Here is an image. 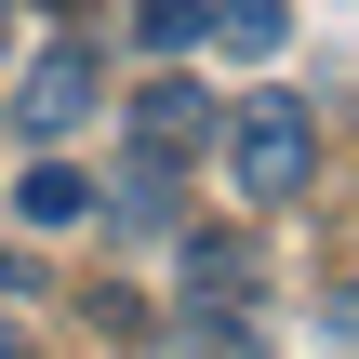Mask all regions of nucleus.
Instances as JSON below:
<instances>
[{"mask_svg":"<svg viewBox=\"0 0 359 359\" xmlns=\"http://www.w3.org/2000/svg\"><path fill=\"white\" fill-rule=\"evenodd\" d=\"M226 173H240V200H306V173H320V120H306L293 93H240V120H226Z\"/></svg>","mask_w":359,"mask_h":359,"instance_id":"obj_1","label":"nucleus"},{"mask_svg":"<svg viewBox=\"0 0 359 359\" xmlns=\"http://www.w3.org/2000/svg\"><path fill=\"white\" fill-rule=\"evenodd\" d=\"M93 107H107L93 40H40V53H27V80H13V133H27V147H67Z\"/></svg>","mask_w":359,"mask_h":359,"instance_id":"obj_2","label":"nucleus"},{"mask_svg":"<svg viewBox=\"0 0 359 359\" xmlns=\"http://www.w3.org/2000/svg\"><path fill=\"white\" fill-rule=\"evenodd\" d=\"M200 133H213V93H200V80H147V93H133V147H160V160H187Z\"/></svg>","mask_w":359,"mask_h":359,"instance_id":"obj_3","label":"nucleus"},{"mask_svg":"<svg viewBox=\"0 0 359 359\" xmlns=\"http://www.w3.org/2000/svg\"><path fill=\"white\" fill-rule=\"evenodd\" d=\"M200 40L240 53V67H266V53L293 40V0H200Z\"/></svg>","mask_w":359,"mask_h":359,"instance_id":"obj_4","label":"nucleus"},{"mask_svg":"<svg viewBox=\"0 0 359 359\" xmlns=\"http://www.w3.org/2000/svg\"><path fill=\"white\" fill-rule=\"evenodd\" d=\"M13 213H27V226H80V213H93V173H80V160H53V147H40V160H27V173H13Z\"/></svg>","mask_w":359,"mask_h":359,"instance_id":"obj_5","label":"nucleus"},{"mask_svg":"<svg viewBox=\"0 0 359 359\" xmlns=\"http://www.w3.org/2000/svg\"><path fill=\"white\" fill-rule=\"evenodd\" d=\"M107 200H120V226H173V160H160V147H133Z\"/></svg>","mask_w":359,"mask_h":359,"instance_id":"obj_6","label":"nucleus"},{"mask_svg":"<svg viewBox=\"0 0 359 359\" xmlns=\"http://www.w3.org/2000/svg\"><path fill=\"white\" fill-rule=\"evenodd\" d=\"M133 40H147V53H187V40H200V0H133Z\"/></svg>","mask_w":359,"mask_h":359,"instance_id":"obj_7","label":"nucleus"},{"mask_svg":"<svg viewBox=\"0 0 359 359\" xmlns=\"http://www.w3.org/2000/svg\"><path fill=\"white\" fill-rule=\"evenodd\" d=\"M187 266H200V293H253V253L240 240H187Z\"/></svg>","mask_w":359,"mask_h":359,"instance_id":"obj_8","label":"nucleus"},{"mask_svg":"<svg viewBox=\"0 0 359 359\" xmlns=\"http://www.w3.org/2000/svg\"><path fill=\"white\" fill-rule=\"evenodd\" d=\"M147 359H200V346H147Z\"/></svg>","mask_w":359,"mask_h":359,"instance_id":"obj_9","label":"nucleus"},{"mask_svg":"<svg viewBox=\"0 0 359 359\" xmlns=\"http://www.w3.org/2000/svg\"><path fill=\"white\" fill-rule=\"evenodd\" d=\"M0 359H13V320H0Z\"/></svg>","mask_w":359,"mask_h":359,"instance_id":"obj_10","label":"nucleus"}]
</instances>
